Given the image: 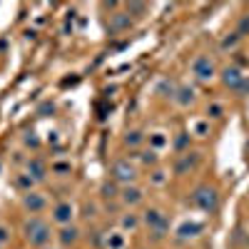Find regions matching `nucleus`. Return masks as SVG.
I'll list each match as a JSON object with an SVG mask.
<instances>
[{
	"instance_id": "obj_1",
	"label": "nucleus",
	"mask_w": 249,
	"mask_h": 249,
	"mask_svg": "<svg viewBox=\"0 0 249 249\" xmlns=\"http://www.w3.org/2000/svg\"><path fill=\"white\" fill-rule=\"evenodd\" d=\"M23 234H25L28 244H33V247H37V249L48 247V242H50V237H53L50 224L43 222L40 217H30V219L23 224Z\"/></svg>"
},
{
	"instance_id": "obj_2",
	"label": "nucleus",
	"mask_w": 249,
	"mask_h": 249,
	"mask_svg": "<svg viewBox=\"0 0 249 249\" xmlns=\"http://www.w3.org/2000/svg\"><path fill=\"white\" fill-rule=\"evenodd\" d=\"M110 175H112V182L124 184V187L135 184V179H137V172H135V167L130 164V160H117V162H112Z\"/></svg>"
},
{
	"instance_id": "obj_3",
	"label": "nucleus",
	"mask_w": 249,
	"mask_h": 249,
	"mask_svg": "<svg viewBox=\"0 0 249 249\" xmlns=\"http://www.w3.org/2000/svg\"><path fill=\"white\" fill-rule=\"evenodd\" d=\"M192 202L199 207L202 212H214L217 204H219V197L212 187H199V190L192 195Z\"/></svg>"
},
{
	"instance_id": "obj_4",
	"label": "nucleus",
	"mask_w": 249,
	"mask_h": 249,
	"mask_svg": "<svg viewBox=\"0 0 249 249\" xmlns=\"http://www.w3.org/2000/svg\"><path fill=\"white\" fill-rule=\"evenodd\" d=\"M72 217H75L72 204H70V202H57V204L53 207V217H50V219L62 230V227H70V224H72Z\"/></svg>"
},
{
	"instance_id": "obj_5",
	"label": "nucleus",
	"mask_w": 249,
	"mask_h": 249,
	"mask_svg": "<svg viewBox=\"0 0 249 249\" xmlns=\"http://www.w3.org/2000/svg\"><path fill=\"white\" fill-rule=\"evenodd\" d=\"M192 72L197 75V80H212L214 77V62L207 57V55H197L192 62Z\"/></svg>"
},
{
	"instance_id": "obj_6",
	"label": "nucleus",
	"mask_w": 249,
	"mask_h": 249,
	"mask_svg": "<svg viewBox=\"0 0 249 249\" xmlns=\"http://www.w3.org/2000/svg\"><path fill=\"white\" fill-rule=\"evenodd\" d=\"M45 204H48V199L40 195V192H28L25 197H23V207L30 212V214H37V212H43L45 210Z\"/></svg>"
},
{
	"instance_id": "obj_7",
	"label": "nucleus",
	"mask_w": 249,
	"mask_h": 249,
	"mask_svg": "<svg viewBox=\"0 0 249 249\" xmlns=\"http://www.w3.org/2000/svg\"><path fill=\"white\" fill-rule=\"evenodd\" d=\"M25 172H28L35 182H43V179L48 177V164L40 160V157H33V160H28V164H25Z\"/></svg>"
},
{
	"instance_id": "obj_8",
	"label": "nucleus",
	"mask_w": 249,
	"mask_h": 249,
	"mask_svg": "<svg viewBox=\"0 0 249 249\" xmlns=\"http://www.w3.org/2000/svg\"><path fill=\"white\" fill-rule=\"evenodd\" d=\"M197 162H199V155H197V152H184V155H179V160L175 162V175L190 172L192 167H197Z\"/></svg>"
},
{
	"instance_id": "obj_9",
	"label": "nucleus",
	"mask_w": 249,
	"mask_h": 249,
	"mask_svg": "<svg viewBox=\"0 0 249 249\" xmlns=\"http://www.w3.org/2000/svg\"><path fill=\"white\" fill-rule=\"evenodd\" d=\"M132 28V18L130 13H115L110 20V33H124Z\"/></svg>"
},
{
	"instance_id": "obj_10",
	"label": "nucleus",
	"mask_w": 249,
	"mask_h": 249,
	"mask_svg": "<svg viewBox=\"0 0 249 249\" xmlns=\"http://www.w3.org/2000/svg\"><path fill=\"white\" fill-rule=\"evenodd\" d=\"M120 199H122L124 207H135V204L142 202V190L135 187V184H130V187H124V190L120 192Z\"/></svg>"
},
{
	"instance_id": "obj_11",
	"label": "nucleus",
	"mask_w": 249,
	"mask_h": 249,
	"mask_svg": "<svg viewBox=\"0 0 249 249\" xmlns=\"http://www.w3.org/2000/svg\"><path fill=\"white\" fill-rule=\"evenodd\" d=\"M242 80H244V75L239 72V68H224V72H222V82H224L227 88H232V90H239Z\"/></svg>"
},
{
	"instance_id": "obj_12",
	"label": "nucleus",
	"mask_w": 249,
	"mask_h": 249,
	"mask_svg": "<svg viewBox=\"0 0 249 249\" xmlns=\"http://www.w3.org/2000/svg\"><path fill=\"white\" fill-rule=\"evenodd\" d=\"M202 230H204L202 222H184V224H179L177 237H179V239H192V237L202 234Z\"/></svg>"
},
{
	"instance_id": "obj_13",
	"label": "nucleus",
	"mask_w": 249,
	"mask_h": 249,
	"mask_svg": "<svg viewBox=\"0 0 249 249\" xmlns=\"http://www.w3.org/2000/svg\"><path fill=\"white\" fill-rule=\"evenodd\" d=\"M57 239H60V244H62V247H72V244H77V239H80V230H77L75 224L62 227L60 234H57Z\"/></svg>"
},
{
	"instance_id": "obj_14",
	"label": "nucleus",
	"mask_w": 249,
	"mask_h": 249,
	"mask_svg": "<svg viewBox=\"0 0 249 249\" xmlns=\"http://www.w3.org/2000/svg\"><path fill=\"white\" fill-rule=\"evenodd\" d=\"M175 102L179 107H190L192 102H195V90L192 88H187V85H182V88H177V95H175Z\"/></svg>"
},
{
	"instance_id": "obj_15",
	"label": "nucleus",
	"mask_w": 249,
	"mask_h": 249,
	"mask_svg": "<svg viewBox=\"0 0 249 249\" xmlns=\"http://www.w3.org/2000/svg\"><path fill=\"white\" fill-rule=\"evenodd\" d=\"M105 247L107 249H124V247H127V239H124L122 232H110L105 237Z\"/></svg>"
},
{
	"instance_id": "obj_16",
	"label": "nucleus",
	"mask_w": 249,
	"mask_h": 249,
	"mask_svg": "<svg viewBox=\"0 0 249 249\" xmlns=\"http://www.w3.org/2000/svg\"><path fill=\"white\" fill-rule=\"evenodd\" d=\"M50 172H53V175H60V177H65V175L72 172V162H70V160H55V162L50 164Z\"/></svg>"
},
{
	"instance_id": "obj_17",
	"label": "nucleus",
	"mask_w": 249,
	"mask_h": 249,
	"mask_svg": "<svg viewBox=\"0 0 249 249\" xmlns=\"http://www.w3.org/2000/svg\"><path fill=\"white\" fill-rule=\"evenodd\" d=\"M140 217L137 214H132V212H127V214H122L120 217V227H122V230H127V232H135L137 230V227H140Z\"/></svg>"
},
{
	"instance_id": "obj_18",
	"label": "nucleus",
	"mask_w": 249,
	"mask_h": 249,
	"mask_svg": "<svg viewBox=\"0 0 249 249\" xmlns=\"http://www.w3.org/2000/svg\"><path fill=\"white\" fill-rule=\"evenodd\" d=\"M157 92L162 95V97H172L175 100V95H177V85L172 80H162L160 85H157Z\"/></svg>"
},
{
	"instance_id": "obj_19",
	"label": "nucleus",
	"mask_w": 249,
	"mask_h": 249,
	"mask_svg": "<svg viewBox=\"0 0 249 249\" xmlns=\"http://www.w3.org/2000/svg\"><path fill=\"white\" fill-rule=\"evenodd\" d=\"M33 184H35V179H33V177H30L28 172H25V175H18V177H15V187H18V190H23L25 195H28V192H33Z\"/></svg>"
},
{
	"instance_id": "obj_20",
	"label": "nucleus",
	"mask_w": 249,
	"mask_h": 249,
	"mask_svg": "<svg viewBox=\"0 0 249 249\" xmlns=\"http://www.w3.org/2000/svg\"><path fill=\"white\" fill-rule=\"evenodd\" d=\"M164 147H167V137H164L162 132H152V135H150V150L160 152V150H164Z\"/></svg>"
},
{
	"instance_id": "obj_21",
	"label": "nucleus",
	"mask_w": 249,
	"mask_h": 249,
	"mask_svg": "<svg viewBox=\"0 0 249 249\" xmlns=\"http://www.w3.org/2000/svg\"><path fill=\"white\" fill-rule=\"evenodd\" d=\"M142 140H144V135L140 132V130H130L127 135H124V144H127V147H140V144H142Z\"/></svg>"
},
{
	"instance_id": "obj_22",
	"label": "nucleus",
	"mask_w": 249,
	"mask_h": 249,
	"mask_svg": "<svg viewBox=\"0 0 249 249\" xmlns=\"http://www.w3.org/2000/svg\"><path fill=\"white\" fill-rule=\"evenodd\" d=\"M100 192H102V197H105V199H115V197H120L122 190H117V182H105V184L100 187Z\"/></svg>"
},
{
	"instance_id": "obj_23",
	"label": "nucleus",
	"mask_w": 249,
	"mask_h": 249,
	"mask_svg": "<svg viewBox=\"0 0 249 249\" xmlns=\"http://www.w3.org/2000/svg\"><path fill=\"white\" fill-rule=\"evenodd\" d=\"M237 43H239V35H237V33H232V35L222 37L219 48H222V50H234V48H237Z\"/></svg>"
},
{
	"instance_id": "obj_24",
	"label": "nucleus",
	"mask_w": 249,
	"mask_h": 249,
	"mask_svg": "<svg viewBox=\"0 0 249 249\" xmlns=\"http://www.w3.org/2000/svg\"><path fill=\"white\" fill-rule=\"evenodd\" d=\"M192 132H195V135H199V137L210 135V120H197V122L192 124Z\"/></svg>"
},
{
	"instance_id": "obj_25",
	"label": "nucleus",
	"mask_w": 249,
	"mask_h": 249,
	"mask_svg": "<svg viewBox=\"0 0 249 249\" xmlns=\"http://www.w3.org/2000/svg\"><path fill=\"white\" fill-rule=\"evenodd\" d=\"M187 147H190V135H187V132H179V135L175 137V150H177V152H184Z\"/></svg>"
},
{
	"instance_id": "obj_26",
	"label": "nucleus",
	"mask_w": 249,
	"mask_h": 249,
	"mask_svg": "<svg viewBox=\"0 0 249 249\" xmlns=\"http://www.w3.org/2000/svg\"><path fill=\"white\" fill-rule=\"evenodd\" d=\"M23 142H25V147H30V150H40V137L35 132H25Z\"/></svg>"
},
{
	"instance_id": "obj_27",
	"label": "nucleus",
	"mask_w": 249,
	"mask_h": 249,
	"mask_svg": "<svg viewBox=\"0 0 249 249\" xmlns=\"http://www.w3.org/2000/svg\"><path fill=\"white\" fill-rule=\"evenodd\" d=\"M150 182H152V184H157V187H160V184H164V182H167V172H164V170H155V172L150 175Z\"/></svg>"
},
{
	"instance_id": "obj_28",
	"label": "nucleus",
	"mask_w": 249,
	"mask_h": 249,
	"mask_svg": "<svg viewBox=\"0 0 249 249\" xmlns=\"http://www.w3.org/2000/svg\"><path fill=\"white\" fill-rule=\"evenodd\" d=\"M140 160H142V164H157V152L155 150H144L140 155Z\"/></svg>"
},
{
	"instance_id": "obj_29",
	"label": "nucleus",
	"mask_w": 249,
	"mask_h": 249,
	"mask_svg": "<svg viewBox=\"0 0 249 249\" xmlns=\"http://www.w3.org/2000/svg\"><path fill=\"white\" fill-rule=\"evenodd\" d=\"M53 112H55V102H43V105L37 107V115H43V117H48Z\"/></svg>"
},
{
	"instance_id": "obj_30",
	"label": "nucleus",
	"mask_w": 249,
	"mask_h": 249,
	"mask_svg": "<svg viewBox=\"0 0 249 249\" xmlns=\"http://www.w3.org/2000/svg\"><path fill=\"white\" fill-rule=\"evenodd\" d=\"M222 115H224V107H222V105H217V102L207 107V117H222Z\"/></svg>"
},
{
	"instance_id": "obj_31",
	"label": "nucleus",
	"mask_w": 249,
	"mask_h": 249,
	"mask_svg": "<svg viewBox=\"0 0 249 249\" xmlns=\"http://www.w3.org/2000/svg\"><path fill=\"white\" fill-rule=\"evenodd\" d=\"M10 242V227L8 224H0V247Z\"/></svg>"
},
{
	"instance_id": "obj_32",
	"label": "nucleus",
	"mask_w": 249,
	"mask_h": 249,
	"mask_svg": "<svg viewBox=\"0 0 249 249\" xmlns=\"http://www.w3.org/2000/svg\"><path fill=\"white\" fill-rule=\"evenodd\" d=\"M144 10H147V5H144V3H130V5H127V13H130V15H140V13H144Z\"/></svg>"
},
{
	"instance_id": "obj_33",
	"label": "nucleus",
	"mask_w": 249,
	"mask_h": 249,
	"mask_svg": "<svg viewBox=\"0 0 249 249\" xmlns=\"http://www.w3.org/2000/svg\"><path fill=\"white\" fill-rule=\"evenodd\" d=\"M237 35L242 37V35H249V15H244L242 20H239V30H237Z\"/></svg>"
},
{
	"instance_id": "obj_34",
	"label": "nucleus",
	"mask_w": 249,
	"mask_h": 249,
	"mask_svg": "<svg viewBox=\"0 0 249 249\" xmlns=\"http://www.w3.org/2000/svg\"><path fill=\"white\" fill-rule=\"evenodd\" d=\"M85 217H95V204H88L85 207Z\"/></svg>"
},
{
	"instance_id": "obj_35",
	"label": "nucleus",
	"mask_w": 249,
	"mask_h": 249,
	"mask_svg": "<svg viewBox=\"0 0 249 249\" xmlns=\"http://www.w3.org/2000/svg\"><path fill=\"white\" fill-rule=\"evenodd\" d=\"M43 249H53V247H43Z\"/></svg>"
},
{
	"instance_id": "obj_36",
	"label": "nucleus",
	"mask_w": 249,
	"mask_h": 249,
	"mask_svg": "<svg viewBox=\"0 0 249 249\" xmlns=\"http://www.w3.org/2000/svg\"><path fill=\"white\" fill-rule=\"evenodd\" d=\"M247 247H249V239H247Z\"/></svg>"
}]
</instances>
